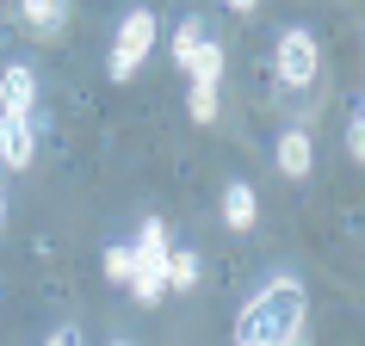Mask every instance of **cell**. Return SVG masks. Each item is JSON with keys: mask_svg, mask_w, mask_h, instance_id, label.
Listing matches in <instances>:
<instances>
[{"mask_svg": "<svg viewBox=\"0 0 365 346\" xmlns=\"http://www.w3.org/2000/svg\"><path fill=\"white\" fill-rule=\"evenodd\" d=\"M186 112H192L198 130L217 124V112H223V80H186Z\"/></svg>", "mask_w": 365, "mask_h": 346, "instance_id": "10", "label": "cell"}, {"mask_svg": "<svg viewBox=\"0 0 365 346\" xmlns=\"http://www.w3.org/2000/svg\"><path fill=\"white\" fill-rule=\"evenodd\" d=\"M155 38H161V19L149 6H130L118 19V38H112V56H106V80H136V68L149 62Z\"/></svg>", "mask_w": 365, "mask_h": 346, "instance_id": "4", "label": "cell"}, {"mask_svg": "<svg viewBox=\"0 0 365 346\" xmlns=\"http://www.w3.org/2000/svg\"><path fill=\"white\" fill-rule=\"evenodd\" d=\"M254 223H260V192H254L248 179H230V186H223V229L248 235Z\"/></svg>", "mask_w": 365, "mask_h": 346, "instance_id": "8", "label": "cell"}, {"mask_svg": "<svg viewBox=\"0 0 365 346\" xmlns=\"http://www.w3.org/2000/svg\"><path fill=\"white\" fill-rule=\"evenodd\" d=\"M0 117H38V75H31V62H6V75H0Z\"/></svg>", "mask_w": 365, "mask_h": 346, "instance_id": "5", "label": "cell"}, {"mask_svg": "<svg viewBox=\"0 0 365 346\" xmlns=\"http://www.w3.org/2000/svg\"><path fill=\"white\" fill-rule=\"evenodd\" d=\"M19 19H25V31L31 38H62L68 31V19H75V0H19Z\"/></svg>", "mask_w": 365, "mask_h": 346, "instance_id": "7", "label": "cell"}, {"mask_svg": "<svg viewBox=\"0 0 365 346\" xmlns=\"http://www.w3.org/2000/svg\"><path fill=\"white\" fill-rule=\"evenodd\" d=\"M198 253L192 248H168V290H198Z\"/></svg>", "mask_w": 365, "mask_h": 346, "instance_id": "12", "label": "cell"}, {"mask_svg": "<svg viewBox=\"0 0 365 346\" xmlns=\"http://www.w3.org/2000/svg\"><path fill=\"white\" fill-rule=\"evenodd\" d=\"M272 75H279L285 93H316L322 87V43H316V31L285 25L279 43H272Z\"/></svg>", "mask_w": 365, "mask_h": 346, "instance_id": "3", "label": "cell"}, {"mask_svg": "<svg viewBox=\"0 0 365 346\" xmlns=\"http://www.w3.org/2000/svg\"><path fill=\"white\" fill-rule=\"evenodd\" d=\"M272 161H279L285 179H309V167H316V142H309V130H285V136H279V149H272Z\"/></svg>", "mask_w": 365, "mask_h": 346, "instance_id": "9", "label": "cell"}, {"mask_svg": "<svg viewBox=\"0 0 365 346\" xmlns=\"http://www.w3.org/2000/svg\"><path fill=\"white\" fill-rule=\"evenodd\" d=\"M0 229H6V192H0Z\"/></svg>", "mask_w": 365, "mask_h": 346, "instance_id": "18", "label": "cell"}, {"mask_svg": "<svg viewBox=\"0 0 365 346\" xmlns=\"http://www.w3.org/2000/svg\"><path fill=\"white\" fill-rule=\"evenodd\" d=\"M223 68H230V56H223V43L205 31V43H198L192 62H186V80H223Z\"/></svg>", "mask_w": 365, "mask_h": 346, "instance_id": "11", "label": "cell"}, {"mask_svg": "<svg viewBox=\"0 0 365 346\" xmlns=\"http://www.w3.org/2000/svg\"><path fill=\"white\" fill-rule=\"evenodd\" d=\"M99 266H106V278H112V285H130L136 253H130V248H106V260H99Z\"/></svg>", "mask_w": 365, "mask_h": 346, "instance_id": "15", "label": "cell"}, {"mask_svg": "<svg viewBox=\"0 0 365 346\" xmlns=\"http://www.w3.org/2000/svg\"><path fill=\"white\" fill-rule=\"evenodd\" d=\"M346 154H353V161H365V105L359 99H353V105H346Z\"/></svg>", "mask_w": 365, "mask_h": 346, "instance_id": "14", "label": "cell"}, {"mask_svg": "<svg viewBox=\"0 0 365 346\" xmlns=\"http://www.w3.org/2000/svg\"><path fill=\"white\" fill-rule=\"evenodd\" d=\"M50 340H56V346H81L87 334H81V327H50Z\"/></svg>", "mask_w": 365, "mask_h": 346, "instance_id": "16", "label": "cell"}, {"mask_svg": "<svg viewBox=\"0 0 365 346\" xmlns=\"http://www.w3.org/2000/svg\"><path fill=\"white\" fill-rule=\"evenodd\" d=\"M223 6H230V13H254V6H260V0H223Z\"/></svg>", "mask_w": 365, "mask_h": 346, "instance_id": "17", "label": "cell"}, {"mask_svg": "<svg viewBox=\"0 0 365 346\" xmlns=\"http://www.w3.org/2000/svg\"><path fill=\"white\" fill-rule=\"evenodd\" d=\"M304 334H309V297L291 272H272L235 315V340L242 346H297Z\"/></svg>", "mask_w": 365, "mask_h": 346, "instance_id": "1", "label": "cell"}, {"mask_svg": "<svg viewBox=\"0 0 365 346\" xmlns=\"http://www.w3.org/2000/svg\"><path fill=\"white\" fill-rule=\"evenodd\" d=\"M205 31H211L205 19H180V25H173V62H180V68L192 62V50L205 43Z\"/></svg>", "mask_w": 365, "mask_h": 346, "instance_id": "13", "label": "cell"}, {"mask_svg": "<svg viewBox=\"0 0 365 346\" xmlns=\"http://www.w3.org/2000/svg\"><path fill=\"white\" fill-rule=\"evenodd\" d=\"M168 223H161V216H149V223H143V229H136V241H130V253H136V272H130V297L143 309H155L161 303V297H168Z\"/></svg>", "mask_w": 365, "mask_h": 346, "instance_id": "2", "label": "cell"}, {"mask_svg": "<svg viewBox=\"0 0 365 346\" xmlns=\"http://www.w3.org/2000/svg\"><path fill=\"white\" fill-rule=\"evenodd\" d=\"M38 161V117H0V167L25 173Z\"/></svg>", "mask_w": 365, "mask_h": 346, "instance_id": "6", "label": "cell"}]
</instances>
